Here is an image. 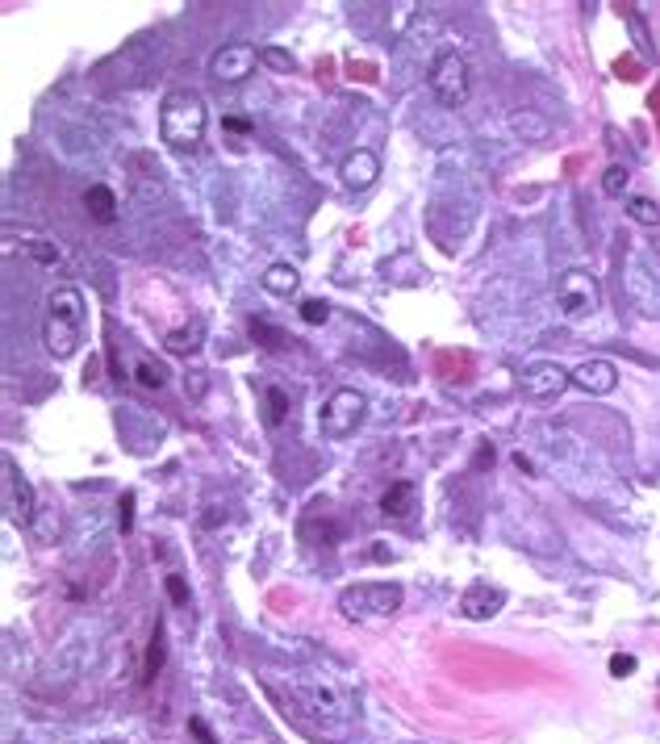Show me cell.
<instances>
[{
	"instance_id": "1",
	"label": "cell",
	"mask_w": 660,
	"mask_h": 744,
	"mask_svg": "<svg viewBox=\"0 0 660 744\" xmlns=\"http://www.w3.org/2000/svg\"><path fill=\"white\" fill-rule=\"evenodd\" d=\"M205 126H209V113H205L201 92L176 88V92L163 97V105H159V134H163V143H168L172 151H197L205 143Z\"/></svg>"
},
{
	"instance_id": "25",
	"label": "cell",
	"mask_w": 660,
	"mask_h": 744,
	"mask_svg": "<svg viewBox=\"0 0 660 744\" xmlns=\"http://www.w3.org/2000/svg\"><path fill=\"white\" fill-rule=\"evenodd\" d=\"M30 255L38 264H59V247H51L46 239H38V243H30Z\"/></svg>"
},
{
	"instance_id": "8",
	"label": "cell",
	"mask_w": 660,
	"mask_h": 744,
	"mask_svg": "<svg viewBox=\"0 0 660 744\" xmlns=\"http://www.w3.org/2000/svg\"><path fill=\"white\" fill-rule=\"evenodd\" d=\"M293 690L301 694V703L310 707V711H318V715H335V719H343V715H347V703H343V694H339V686H335V682L314 678V673H297Z\"/></svg>"
},
{
	"instance_id": "32",
	"label": "cell",
	"mask_w": 660,
	"mask_h": 744,
	"mask_svg": "<svg viewBox=\"0 0 660 744\" xmlns=\"http://www.w3.org/2000/svg\"><path fill=\"white\" fill-rule=\"evenodd\" d=\"M109 744H117V740H109Z\"/></svg>"
},
{
	"instance_id": "22",
	"label": "cell",
	"mask_w": 660,
	"mask_h": 744,
	"mask_svg": "<svg viewBox=\"0 0 660 744\" xmlns=\"http://www.w3.org/2000/svg\"><path fill=\"white\" fill-rule=\"evenodd\" d=\"M159 669H163V627H155V636H151V648H147V665H143V678L151 682Z\"/></svg>"
},
{
	"instance_id": "15",
	"label": "cell",
	"mask_w": 660,
	"mask_h": 744,
	"mask_svg": "<svg viewBox=\"0 0 660 744\" xmlns=\"http://www.w3.org/2000/svg\"><path fill=\"white\" fill-rule=\"evenodd\" d=\"M259 285H264V293H272V297H289L301 285V272L293 264H272L264 276H259Z\"/></svg>"
},
{
	"instance_id": "9",
	"label": "cell",
	"mask_w": 660,
	"mask_h": 744,
	"mask_svg": "<svg viewBox=\"0 0 660 744\" xmlns=\"http://www.w3.org/2000/svg\"><path fill=\"white\" fill-rule=\"evenodd\" d=\"M34 510H38L34 485L17 473L13 460H5V515H9L13 523H21V527H30V523H34Z\"/></svg>"
},
{
	"instance_id": "27",
	"label": "cell",
	"mask_w": 660,
	"mask_h": 744,
	"mask_svg": "<svg viewBox=\"0 0 660 744\" xmlns=\"http://www.w3.org/2000/svg\"><path fill=\"white\" fill-rule=\"evenodd\" d=\"M631 673H635V657H627V653L610 657V678H631Z\"/></svg>"
},
{
	"instance_id": "18",
	"label": "cell",
	"mask_w": 660,
	"mask_h": 744,
	"mask_svg": "<svg viewBox=\"0 0 660 744\" xmlns=\"http://www.w3.org/2000/svg\"><path fill=\"white\" fill-rule=\"evenodd\" d=\"M201 322H193V327H184V331H172L168 339H163V343H168V352H176V356H188V352H197V347H201Z\"/></svg>"
},
{
	"instance_id": "30",
	"label": "cell",
	"mask_w": 660,
	"mask_h": 744,
	"mask_svg": "<svg viewBox=\"0 0 660 744\" xmlns=\"http://www.w3.org/2000/svg\"><path fill=\"white\" fill-rule=\"evenodd\" d=\"M188 732H193V736H197L201 744H218V736L205 728V719H188Z\"/></svg>"
},
{
	"instance_id": "5",
	"label": "cell",
	"mask_w": 660,
	"mask_h": 744,
	"mask_svg": "<svg viewBox=\"0 0 660 744\" xmlns=\"http://www.w3.org/2000/svg\"><path fill=\"white\" fill-rule=\"evenodd\" d=\"M556 306L564 310V318H569V322H581L589 314H598V306H602L598 276L585 272V268L560 272V281H556Z\"/></svg>"
},
{
	"instance_id": "29",
	"label": "cell",
	"mask_w": 660,
	"mask_h": 744,
	"mask_svg": "<svg viewBox=\"0 0 660 744\" xmlns=\"http://www.w3.org/2000/svg\"><path fill=\"white\" fill-rule=\"evenodd\" d=\"M251 335H255V339H268V347H280V343H285V335L272 331V327H264V322H255V318H251Z\"/></svg>"
},
{
	"instance_id": "19",
	"label": "cell",
	"mask_w": 660,
	"mask_h": 744,
	"mask_svg": "<svg viewBox=\"0 0 660 744\" xmlns=\"http://www.w3.org/2000/svg\"><path fill=\"white\" fill-rule=\"evenodd\" d=\"M627 184H631V172H627L623 164H610L606 176H602V193H606V197H623Z\"/></svg>"
},
{
	"instance_id": "12",
	"label": "cell",
	"mask_w": 660,
	"mask_h": 744,
	"mask_svg": "<svg viewBox=\"0 0 660 744\" xmlns=\"http://www.w3.org/2000/svg\"><path fill=\"white\" fill-rule=\"evenodd\" d=\"M573 385L585 389L589 398H606V393H615V385H619V368L610 360H585L573 368Z\"/></svg>"
},
{
	"instance_id": "6",
	"label": "cell",
	"mask_w": 660,
	"mask_h": 744,
	"mask_svg": "<svg viewBox=\"0 0 660 744\" xmlns=\"http://www.w3.org/2000/svg\"><path fill=\"white\" fill-rule=\"evenodd\" d=\"M431 92L443 109H460L473 92V76H468V59L460 51H439L431 63Z\"/></svg>"
},
{
	"instance_id": "2",
	"label": "cell",
	"mask_w": 660,
	"mask_h": 744,
	"mask_svg": "<svg viewBox=\"0 0 660 744\" xmlns=\"http://www.w3.org/2000/svg\"><path fill=\"white\" fill-rule=\"evenodd\" d=\"M42 343L55 360L76 356L84 343V297L76 285H63L46 297V322H42Z\"/></svg>"
},
{
	"instance_id": "13",
	"label": "cell",
	"mask_w": 660,
	"mask_h": 744,
	"mask_svg": "<svg viewBox=\"0 0 660 744\" xmlns=\"http://www.w3.org/2000/svg\"><path fill=\"white\" fill-rule=\"evenodd\" d=\"M339 176H343V184L351 193H360V189H368V184H376V176H381V159H376L372 151H351L343 159Z\"/></svg>"
},
{
	"instance_id": "26",
	"label": "cell",
	"mask_w": 660,
	"mask_h": 744,
	"mask_svg": "<svg viewBox=\"0 0 660 744\" xmlns=\"http://www.w3.org/2000/svg\"><path fill=\"white\" fill-rule=\"evenodd\" d=\"M117 527L122 531L134 527V494H122V502H117Z\"/></svg>"
},
{
	"instance_id": "7",
	"label": "cell",
	"mask_w": 660,
	"mask_h": 744,
	"mask_svg": "<svg viewBox=\"0 0 660 744\" xmlns=\"http://www.w3.org/2000/svg\"><path fill=\"white\" fill-rule=\"evenodd\" d=\"M255 63H259V51L251 42H226L209 59V76L222 84H243L247 76H255Z\"/></svg>"
},
{
	"instance_id": "20",
	"label": "cell",
	"mask_w": 660,
	"mask_h": 744,
	"mask_svg": "<svg viewBox=\"0 0 660 744\" xmlns=\"http://www.w3.org/2000/svg\"><path fill=\"white\" fill-rule=\"evenodd\" d=\"M301 322H310V327H322V322H330V306L322 297H305L301 301Z\"/></svg>"
},
{
	"instance_id": "16",
	"label": "cell",
	"mask_w": 660,
	"mask_h": 744,
	"mask_svg": "<svg viewBox=\"0 0 660 744\" xmlns=\"http://www.w3.org/2000/svg\"><path fill=\"white\" fill-rule=\"evenodd\" d=\"M414 481H393L389 490H385V498H381V510L389 519H406L410 510H414Z\"/></svg>"
},
{
	"instance_id": "14",
	"label": "cell",
	"mask_w": 660,
	"mask_h": 744,
	"mask_svg": "<svg viewBox=\"0 0 660 744\" xmlns=\"http://www.w3.org/2000/svg\"><path fill=\"white\" fill-rule=\"evenodd\" d=\"M84 209H88V218L101 222V226L117 222V197H113V189H105V184H92V189L84 193Z\"/></svg>"
},
{
	"instance_id": "17",
	"label": "cell",
	"mask_w": 660,
	"mask_h": 744,
	"mask_svg": "<svg viewBox=\"0 0 660 744\" xmlns=\"http://www.w3.org/2000/svg\"><path fill=\"white\" fill-rule=\"evenodd\" d=\"M623 209H627V218L635 226H660V205L652 197H627Z\"/></svg>"
},
{
	"instance_id": "24",
	"label": "cell",
	"mask_w": 660,
	"mask_h": 744,
	"mask_svg": "<svg viewBox=\"0 0 660 744\" xmlns=\"http://www.w3.org/2000/svg\"><path fill=\"white\" fill-rule=\"evenodd\" d=\"M138 381H143L147 389H159L163 381H168V372H163V364H151V360H143V364H138Z\"/></svg>"
},
{
	"instance_id": "21",
	"label": "cell",
	"mask_w": 660,
	"mask_h": 744,
	"mask_svg": "<svg viewBox=\"0 0 660 744\" xmlns=\"http://www.w3.org/2000/svg\"><path fill=\"white\" fill-rule=\"evenodd\" d=\"M268 423H285L289 418V398H285V389H276V385H268Z\"/></svg>"
},
{
	"instance_id": "11",
	"label": "cell",
	"mask_w": 660,
	"mask_h": 744,
	"mask_svg": "<svg viewBox=\"0 0 660 744\" xmlns=\"http://www.w3.org/2000/svg\"><path fill=\"white\" fill-rule=\"evenodd\" d=\"M502 607H506V590L489 586V581H473V586L460 594V615L464 619H493Z\"/></svg>"
},
{
	"instance_id": "10",
	"label": "cell",
	"mask_w": 660,
	"mask_h": 744,
	"mask_svg": "<svg viewBox=\"0 0 660 744\" xmlns=\"http://www.w3.org/2000/svg\"><path fill=\"white\" fill-rule=\"evenodd\" d=\"M573 385V372H564L556 360H539V364H531L527 372H523V393L527 398H556V393H564Z\"/></svg>"
},
{
	"instance_id": "28",
	"label": "cell",
	"mask_w": 660,
	"mask_h": 744,
	"mask_svg": "<svg viewBox=\"0 0 660 744\" xmlns=\"http://www.w3.org/2000/svg\"><path fill=\"white\" fill-rule=\"evenodd\" d=\"M163 586H168V598L176 602V607H188V586H184V577H168V581H163Z\"/></svg>"
},
{
	"instance_id": "3",
	"label": "cell",
	"mask_w": 660,
	"mask_h": 744,
	"mask_svg": "<svg viewBox=\"0 0 660 744\" xmlns=\"http://www.w3.org/2000/svg\"><path fill=\"white\" fill-rule=\"evenodd\" d=\"M402 586L393 581H364V586H347L339 594V611L356 623H372V619H389L393 611H402Z\"/></svg>"
},
{
	"instance_id": "4",
	"label": "cell",
	"mask_w": 660,
	"mask_h": 744,
	"mask_svg": "<svg viewBox=\"0 0 660 744\" xmlns=\"http://www.w3.org/2000/svg\"><path fill=\"white\" fill-rule=\"evenodd\" d=\"M364 414H368V398L360 389H335L318 410V431L322 439H347V435H356Z\"/></svg>"
},
{
	"instance_id": "23",
	"label": "cell",
	"mask_w": 660,
	"mask_h": 744,
	"mask_svg": "<svg viewBox=\"0 0 660 744\" xmlns=\"http://www.w3.org/2000/svg\"><path fill=\"white\" fill-rule=\"evenodd\" d=\"M259 59H264L272 72H293V67H297V59H293L289 51H280V46H264V51H259Z\"/></svg>"
},
{
	"instance_id": "31",
	"label": "cell",
	"mask_w": 660,
	"mask_h": 744,
	"mask_svg": "<svg viewBox=\"0 0 660 744\" xmlns=\"http://www.w3.org/2000/svg\"><path fill=\"white\" fill-rule=\"evenodd\" d=\"M226 130H234V134H247V130H251V122H247V118H226Z\"/></svg>"
}]
</instances>
